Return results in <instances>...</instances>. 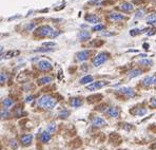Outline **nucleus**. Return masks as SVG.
<instances>
[{"mask_svg": "<svg viewBox=\"0 0 156 150\" xmlns=\"http://www.w3.org/2000/svg\"><path fill=\"white\" fill-rule=\"evenodd\" d=\"M38 105L44 109H53L57 105V99L51 95H43L38 99Z\"/></svg>", "mask_w": 156, "mask_h": 150, "instance_id": "obj_1", "label": "nucleus"}, {"mask_svg": "<svg viewBox=\"0 0 156 150\" xmlns=\"http://www.w3.org/2000/svg\"><path fill=\"white\" fill-rule=\"evenodd\" d=\"M35 32L40 37H51L53 32H54V30L50 26H41L35 30Z\"/></svg>", "mask_w": 156, "mask_h": 150, "instance_id": "obj_2", "label": "nucleus"}, {"mask_svg": "<svg viewBox=\"0 0 156 150\" xmlns=\"http://www.w3.org/2000/svg\"><path fill=\"white\" fill-rule=\"evenodd\" d=\"M108 58H109V55H108L107 53H104V52L99 53V54L96 55L95 58L93 59V66L100 67L101 65H104V63L108 60Z\"/></svg>", "mask_w": 156, "mask_h": 150, "instance_id": "obj_3", "label": "nucleus"}, {"mask_svg": "<svg viewBox=\"0 0 156 150\" xmlns=\"http://www.w3.org/2000/svg\"><path fill=\"white\" fill-rule=\"evenodd\" d=\"M107 85H108V81H95V83H92V84L88 85L87 90H89V91H95V90L101 89L102 87L107 86Z\"/></svg>", "mask_w": 156, "mask_h": 150, "instance_id": "obj_4", "label": "nucleus"}, {"mask_svg": "<svg viewBox=\"0 0 156 150\" xmlns=\"http://www.w3.org/2000/svg\"><path fill=\"white\" fill-rule=\"evenodd\" d=\"M38 69L41 70V71H49V70L52 69V64L50 63L49 60H40L37 64Z\"/></svg>", "mask_w": 156, "mask_h": 150, "instance_id": "obj_5", "label": "nucleus"}, {"mask_svg": "<svg viewBox=\"0 0 156 150\" xmlns=\"http://www.w3.org/2000/svg\"><path fill=\"white\" fill-rule=\"evenodd\" d=\"M92 125L93 126H95V127H104V126H107V122L104 121V118L100 117V116H95V117L92 119Z\"/></svg>", "mask_w": 156, "mask_h": 150, "instance_id": "obj_6", "label": "nucleus"}, {"mask_svg": "<svg viewBox=\"0 0 156 150\" xmlns=\"http://www.w3.org/2000/svg\"><path fill=\"white\" fill-rule=\"evenodd\" d=\"M118 91L120 93H122V94H124V95L129 98L135 96V91H134L132 88H130V87H124V88H120Z\"/></svg>", "mask_w": 156, "mask_h": 150, "instance_id": "obj_7", "label": "nucleus"}, {"mask_svg": "<svg viewBox=\"0 0 156 150\" xmlns=\"http://www.w3.org/2000/svg\"><path fill=\"white\" fill-rule=\"evenodd\" d=\"M90 56V51L88 50H84V51H80L76 54V59L78 61H86L89 58Z\"/></svg>", "mask_w": 156, "mask_h": 150, "instance_id": "obj_8", "label": "nucleus"}, {"mask_svg": "<svg viewBox=\"0 0 156 150\" xmlns=\"http://www.w3.org/2000/svg\"><path fill=\"white\" fill-rule=\"evenodd\" d=\"M142 84L145 86H152V85H156V74L154 75H149L147 77L144 78Z\"/></svg>", "mask_w": 156, "mask_h": 150, "instance_id": "obj_9", "label": "nucleus"}, {"mask_svg": "<svg viewBox=\"0 0 156 150\" xmlns=\"http://www.w3.org/2000/svg\"><path fill=\"white\" fill-rule=\"evenodd\" d=\"M119 113H120V111H119V109L117 107H110L109 110H108L107 114L110 116V117L117 118L119 116Z\"/></svg>", "mask_w": 156, "mask_h": 150, "instance_id": "obj_10", "label": "nucleus"}, {"mask_svg": "<svg viewBox=\"0 0 156 150\" xmlns=\"http://www.w3.org/2000/svg\"><path fill=\"white\" fill-rule=\"evenodd\" d=\"M33 140V135L32 134H23L22 136H21V143H22V145H24V146H29L30 144H31V142H32Z\"/></svg>", "mask_w": 156, "mask_h": 150, "instance_id": "obj_11", "label": "nucleus"}, {"mask_svg": "<svg viewBox=\"0 0 156 150\" xmlns=\"http://www.w3.org/2000/svg\"><path fill=\"white\" fill-rule=\"evenodd\" d=\"M119 9L121 10V11H124V12H131V11H133L134 10V6L130 2H124V3H122L121 6H119Z\"/></svg>", "mask_w": 156, "mask_h": 150, "instance_id": "obj_12", "label": "nucleus"}, {"mask_svg": "<svg viewBox=\"0 0 156 150\" xmlns=\"http://www.w3.org/2000/svg\"><path fill=\"white\" fill-rule=\"evenodd\" d=\"M90 36H91V34H90L88 31H81V32L78 34V38H79V40L80 41L88 40V39L90 38Z\"/></svg>", "mask_w": 156, "mask_h": 150, "instance_id": "obj_13", "label": "nucleus"}, {"mask_svg": "<svg viewBox=\"0 0 156 150\" xmlns=\"http://www.w3.org/2000/svg\"><path fill=\"white\" fill-rule=\"evenodd\" d=\"M110 19L111 20H122L124 19V16L122 14H119V13H115V12H112L110 13Z\"/></svg>", "mask_w": 156, "mask_h": 150, "instance_id": "obj_14", "label": "nucleus"}, {"mask_svg": "<svg viewBox=\"0 0 156 150\" xmlns=\"http://www.w3.org/2000/svg\"><path fill=\"white\" fill-rule=\"evenodd\" d=\"M86 20L90 23H97L99 21V18L97 17V15L90 14V15H88V16H86Z\"/></svg>", "mask_w": 156, "mask_h": 150, "instance_id": "obj_15", "label": "nucleus"}, {"mask_svg": "<svg viewBox=\"0 0 156 150\" xmlns=\"http://www.w3.org/2000/svg\"><path fill=\"white\" fill-rule=\"evenodd\" d=\"M81 105H82V101H81L80 98L73 97L72 99H71V106H72V107L78 108V107H80Z\"/></svg>", "mask_w": 156, "mask_h": 150, "instance_id": "obj_16", "label": "nucleus"}, {"mask_svg": "<svg viewBox=\"0 0 156 150\" xmlns=\"http://www.w3.org/2000/svg\"><path fill=\"white\" fill-rule=\"evenodd\" d=\"M133 113L136 116H142L147 113V109H146L145 107H138V108H136V109L134 110Z\"/></svg>", "mask_w": 156, "mask_h": 150, "instance_id": "obj_17", "label": "nucleus"}, {"mask_svg": "<svg viewBox=\"0 0 156 150\" xmlns=\"http://www.w3.org/2000/svg\"><path fill=\"white\" fill-rule=\"evenodd\" d=\"M142 74V70H139V69H134V70H131L130 72H129V77L130 78H135L139 75Z\"/></svg>", "mask_w": 156, "mask_h": 150, "instance_id": "obj_18", "label": "nucleus"}, {"mask_svg": "<svg viewBox=\"0 0 156 150\" xmlns=\"http://www.w3.org/2000/svg\"><path fill=\"white\" fill-rule=\"evenodd\" d=\"M40 140L42 143H48V142L51 140V133L49 131H44V132L41 133Z\"/></svg>", "mask_w": 156, "mask_h": 150, "instance_id": "obj_19", "label": "nucleus"}, {"mask_svg": "<svg viewBox=\"0 0 156 150\" xmlns=\"http://www.w3.org/2000/svg\"><path fill=\"white\" fill-rule=\"evenodd\" d=\"M92 84L93 83V76L92 75H86L84 77H82L80 79V84L81 85H88V84Z\"/></svg>", "mask_w": 156, "mask_h": 150, "instance_id": "obj_20", "label": "nucleus"}, {"mask_svg": "<svg viewBox=\"0 0 156 150\" xmlns=\"http://www.w3.org/2000/svg\"><path fill=\"white\" fill-rule=\"evenodd\" d=\"M52 81V77L51 76H44L42 78H39L38 79V84L39 85H46V84H49Z\"/></svg>", "mask_w": 156, "mask_h": 150, "instance_id": "obj_21", "label": "nucleus"}, {"mask_svg": "<svg viewBox=\"0 0 156 150\" xmlns=\"http://www.w3.org/2000/svg\"><path fill=\"white\" fill-rule=\"evenodd\" d=\"M139 64L142 65V66L148 67V66H152L153 65V60L150 59V58H144L142 60H139Z\"/></svg>", "mask_w": 156, "mask_h": 150, "instance_id": "obj_22", "label": "nucleus"}, {"mask_svg": "<svg viewBox=\"0 0 156 150\" xmlns=\"http://www.w3.org/2000/svg\"><path fill=\"white\" fill-rule=\"evenodd\" d=\"M13 99L12 98H6L4 101H3V107H4V109H8V108H10L11 106H13Z\"/></svg>", "mask_w": 156, "mask_h": 150, "instance_id": "obj_23", "label": "nucleus"}, {"mask_svg": "<svg viewBox=\"0 0 156 150\" xmlns=\"http://www.w3.org/2000/svg\"><path fill=\"white\" fill-rule=\"evenodd\" d=\"M48 131H49L51 134H52V133H55V131H56V124L55 123H50V124L48 125Z\"/></svg>", "mask_w": 156, "mask_h": 150, "instance_id": "obj_24", "label": "nucleus"}, {"mask_svg": "<svg viewBox=\"0 0 156 150\" xmlns=\"http://www.w3.org/2000/svg\"><path fill=\"white\" fill-rule=\"evenodd\" d=\"M147 20H148V22L150 23V24L156 23V13H154V14H151L150 16H148Z\"/></svg>", "mask_w": 156, "mask_h": 150, "instance_id": "obj_25", "label": "nucleus"}, {"mask_svg": "<svg viewBox=\"0 0 156 150\" xmlns=\"http://www.w3.org/2000/svg\"><path fill=\"white\" fill-rule=\"evenodd\" d=\"M42 46L44 48H48V49H52V48L56 47V42H54V41H46V42L42 43Z\"/></svg>", "mask_w": 156, "mask_h": 150, "instance_id": "obj_26", "label": "nucleus"}, {"mask_svg": "<svg viewBox=\"0 0 156 150\" xmlns=\"http://www.w3.org/2000/svg\"><path fill=\"white\" fill-rule=\"evenodd\" d=\"M58 115H59V117H61V118H66L70 115V111L69 110H61Z\"/></svg>", "mask_w": 156, "mask_h": 150, "instance_id": "obj_27", "label": "nucleus"}, {"mask_svg": "<svg viewBox=\"0 0 156 150\" xmlns=\"http://www.w3.org/2000/svg\"><path fill=\"white\" fill-rule=\"evenodd\" d=\"M142 33V30H139V29H133V30H131L130 31V35L131 36H136V35H138Z\"/></svg>", "mask_w": 156, "mask_h": 150, "instance_id": "obj_28", "label": "nucleus"}, {"mask_svg": "<svg viewBox=\"0 0 156 150\" xmlns=\"http://www.w3.org/2000/svg\"><path fill=\"white\" fill-rule=\"evenodd\" d=\"M6 78H8V75L6 74V73H1V75H0V83H1V85H3L4 83L6 81Z\"/></svg>", "mask_w": 156, "mask_h": 150, "instance_id": "obj_29", "label": "nucleus"}, {"mask_svg": "<svg viewBox=\"0 0 156 150\" xmlns=\"http://www.w3.org/2000/svg\"><path fill=\"white\" fill-rule=\"evenodd\" d=\"M104 29V26H102V24H96V26L93 28V31L99 32V31H102Z\"/></svg>", "mask_w": 156, "mask_h": 150, "instance_id": "obj_30", "label": "nucleus"}, {"mask_svg": "<svg viewBox=\"0 0 156 150\" xmlns=\"http://www.w3.org/2000/svg\"><path fill=\"white\" fill-rule=\"evenodd\" d=\"M53 49H48V48H40L38 50H35V52H51Z\"/></svg>", "mask_w": 156, "mask_h": 150, "instance_id": "obj_31", "label": "nucleus"}, {"mask_svg": "<svg viewBox=\"0 0 156 150\" xmlns=\"http://www.w3.org/2000/svg\"><path fill=\"white\" fill-rule=\"evenodd\" d=\"M17 54H19V52H18V51H16V52L10 51V52L6 55V58H10V57H12V56H14V55H17Z\"/></svg>", "mask_w": 156, "mask_h": 150, "instance_id": "obj_32", "label": "nucleus"}, {"mask_svg": "<svg viewBox=\"0 0 156 150\" xmlns=\"http://www.w3.org/2000/svg\"><path fill=\"white\" fill-rule=\"evenodd\" d=\"M142 16H144V11H137L136 12V14H135V18L136 19H138V18H142Z\"/></svg>", "mask_w": 156, "mask_h": 150, "instance_id": "obj_33", "label": "nucleus"}, {"mask_svg": "<svg viewBox=\"0 0 156 150\" xmlns=\"http://www.w3.org/2000/svg\"><path fill=\"white\" fill-rule=\"evenodd\" d=\"M11 147L13 148V149H17L18 148V144H17V142H16V140H12L11 141Z\"/></svg>", "mask_w": 156, "mask_h": 150, "instance_id": "obj_34", "label": "nucleus"}, {"mask_svg": "<svg viewBox=\"0 0 156 150\" xmlns=\"http://www.w3.org/2000/svg\"><path fill=\"white\" fill-rule=\"evenodd\" d=\"M8 115H9V112H8V109H4L1 111V117L2 118H6L8 117Z\"/></svg>", "mask_w": 156, "mask_h": 150, "instance_id": "obj_35", "label": "nucleus"}, {"mask_svg": "<svg viewBox=\"0 0 156 150\" xmlns=\"http://www.w3.org/2000/svg\"><path fill=\"white\" fill-rule=\"evenodd\" d=\"M34 26H35V23H31V24H28V26H26V30H30V31H31V30H33L34 29Z\"/></svg>", "mask_w": 156, "mask_h": 150, "instance_id": "obj_36", "label": "nucleus"}, {"mask_svg": "<svg viewBox=\"0 0 156 150\" xmlns=\"http://www.w3.org/2000/svg\"><path fill=\"white\" fill-rule=\"evenodd\" d=\"M33 99H34V96L30 95V96H28V97L26 98V103H31V101H33Z\"/></svg>", "mask_w": 156, "mask_h": 150, "instance_id": "obj_37", "label": "nucleus"}, {"mask_svg": "<svg viewBox=\"0 0 156 150\" xmlns=\"http://www.w3.org/2000/svg\"><path fill=\"white\" fill-rule=\"evenodd\" d=\"M59 34H60V32H58V31H54V32H53V34H52V36H51V38L57 37V36H58Z\"/></svg>", "mask_w": 156, "mask_h": 150, "instance_id": "obj_38", "label": "nucleus"}, {"mask_svg": "<svg viewBox=\"0 0 156 150\" xmlns=\"http://www.w3.org/2000/svg\"><path fill=\"white\" fill-rule=\"evenodd\" d=\"M101 35H102V36H113V35H114V33H109V32H102L101 33Z\"/></svg>", "mask_w": 156, "mask_h": 150, "instance_id": "obj_39", "label": "nucleus"}, {"mask_svg": "<svg viewBox=\"0 0 156 150\" xmlns=\"http://www.w3.org/2000/svg\"><path fill=\"white\" fill-rule=\"evenodd\" d=\"M151 106H152V107H156V97L151 101Z\"/></svg>", "mask_w": 156, "mask_h": 150, "instance_id": "obj_40", "label": "nucleus"}, {"mask_svg": "<svg viewBox=\"0 0 156 150\" xmlns=\"http://www.w3.org/2000/svg\"><path fill=\"white\" fill-rule=\"evenodd\" d=\"M21 113H22V109H21V108H18L17 112H16V115H17V116H20V115H21Z\"/></svg>", "mask_w": 156, "mask_h": 150, "instance_id": "obj_41", "label": "nucleus"}, {"mask_svg": "<svg viewBox=\"0 0 156 150\" xmlns=\"http://www.w3.org/2000/svg\"><path fill=\"white\" fill-rule=\"evenodd\" d=\"M144 48H145L146 50H148L149 49V44H148V43H144Z\"/></svg>", "mask_w": 156, "mask_h": 150, "instance_id": "obj_42", "label": "nucleus"}, {"mask_svg": "<svg viewBox=\"0 0 156 150\" xmlns=\"http://www.w3.org/2000/svg\"><path fill=\"white\" fill-rule=\"evenodd\" d=\"M139 56H140V57H147V55L146 54H139Z\"/></svg>", "mask_w": 156, "mask_h": 150, "instance_id": "obj_43", "label": "nucleus"}, {"mask_svg": "<svg viewBox=\"0 0 156 150\" xmlns=\"http://www.w3.org/2000/svg\"><path fill=\"white\" fill-rule=\"evenodd\" d=\"M154 148H155V149H156V144H155V145H154Z\"/></svg>", "mask_w": 156, "mask_h": 150, "instance_id": "obj_44", "label": "nucleus"}]
</instances>
